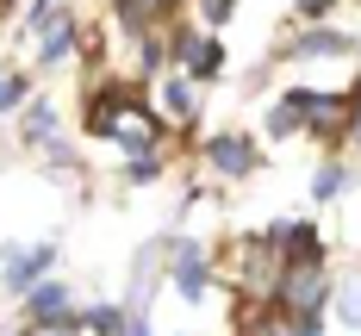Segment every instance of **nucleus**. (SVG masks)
Segmentation results:
<instances>
[{"mask_svg":"<svg viewBox=\"0 0 361 336\" xmlns=\"http://www.w3.org/2000/svg\"><path fill=\"white\" fill-rule=\"evenodd\" d=\"M200 6H206V19L218 25V19H231V6H237V0H200Z\"/></svg>","mask_w":361,"mask_h":336,"instance_id":"dca6fc26","label":"nucleus"},{"mask_svg":"<svg viewBox=\"0 0 361 336\" xmlns=\"http://www.w3.org/2000/svg\"><path fill=\"white\" fill-rule=\"evenodd\" d=\"M0 261H6V268H0V280H6L13 293H32L37 280L50 274V261H56V249H50V243H37V249H6Z\"/></svg>","mask_w":361,"mask_h":336,"instance_id":"f03ea898","label":"nucleus"},{"mask_svg":"<svg viewBox=\"0 0 361 336\" xmlns=\"http://www.w3.org/2000/svg\"><path fill=\"white\" fill-rule=\"evenodd\" d=\"M299 56H349V37L343 32H305L299 37Z\"/></svg>","mask_w":361,"mask_h":336,"instance_id":"6e6552de","label":"nucleus"},{"mask_svg":"<svg viewBox=\"0 0 361 336\" xmlns=\"http://www.w3.org/2000/svg\"><path fill=\"white\" fill-rule=\"evenodd\" d=\"M206 162H212L218 175H250L255 168V144L250 137H212V144H206Z\"/></svg>","mask_w":361,"mask_h":336,"instance_id":"423d86ee","label":"nucleus"},{"mask_svg":"<svg viewBox=\"0 0 361 336\" xmlns=\"http://www.w3.org/2000/svg\"><path fill=\"white\" fill-rule=\"evenodd\" d=\"M175 287L187 299H206V287H212V261H206L200 243H175Z\"/></svg>","mask_w":361,"mask_h":336,"instance_id":"20e7f679","label":"nucleus"},{"mask_svg":"<svg viewBox=\"0 0 361 336\" xmlns=\"http://www.w3.org/2000/svg\"><path fill=\"white\" fill-rule=\"evenodd\" d=\"M175 63L193 81H212L218 69H224V50H218V37H175Z\"/></svg>","mask_w":361,"mask_h":336,"instance_id":"7ed1b4c3","label":"nucleus"},{"mask_svg":"<svg viewBox=\"0 0 361 336\" xmlns=\"http://www.w3.org/2000/svg\"><path fill=\"white\" fill-rule=\"evenodd\" d=\"M32 318H37V324H56V330H69V324H75V299H69V287H56V280L32 287Z\"/></svg>","mask_w":361,"mask_h":336,"instance_id":"39448f33","label":"nucleus"},{"mask_svg":"<svg viewBox=\"0 0 361 336\" xmlns=\"http://www.w3.org/2000/svg\"><path fill=\"white\" fill-rule=\"evenodd\" d=\"M125 324H131V311H118V305H94V311L81 318L87 336H125Z\"/></svg>","mask_w":361,"mask_h":336,"instance_id":"0eeeda50","label":"nucleus"},{"mask_svg":"<svg viewBox=\"0 0 361 336\" xmlns=\"http://www.w3.org/2000/svg\"><path fill=\"white\" fill-rule=\"evenodd\" d=\"M343 187H349V168H343V162H324V168L312 175V199H336Z\"/></svg>","mask_w":361,"mask_h":336,"instance_id":"1a4fd4ad","label":"nucleus"},{"mask_svg":"<svg viewBox=\"0 0 361 336\" xmlns=\"http://www.w3.org/2000/svg\"><path fill=\"white\" fill-rule=\"evenodd\" d=\"M336 311H343V324L361 330V274H349V280L336 287Z\"/></svg>","mask_w":361,"mask_h":336,"instance_id":"9b49d317","label":"nucleus"},{"mask_svg":"<svg viewBox=\"0 0 361 336\" xmlns=\"http://www.w3.org/2000/svg\"><path fill=\"white\" fill-rule=\"evenodd\" d=\"M330 6H336V0H299V19H324Z\"/></svg>","mask_w":361,"mask_h":336,"instance_id":"2eb2a0df","label":"nucleus"},{"mask_svg":"<svg viewBox=\"0 0 361 336\" xmlns=\"http://www.w3.org/2000/svg\"><path fill=\"white\" fill-rule=\"evenodd\" d=\"M69 50H75V32H69V19H63V25H50V32H44V63L56 69Z\"/></svg>","mask_w":361,"mask_h":336,"instance_id":"f8f14e48","label":"nucleus"},{"mask_svg":"<svg viewBox=\"0 0 361 336\" xmlns=\"http://www.w3.org/2000/svg\"><path fill=\"white\" fill-rule=\"evenodd\" d=\"M25 137L50 144V137H56V112H50V106H25Z\"/></svg>","mask_w":361,"mask_h":336,"instance_id":"ddd939ff","label":"nucleus"},{"mask_svg":"<svg viewBox=\"0 0 361 336\" xmlns=\"http://www.w3.org/2000/svg\"><path fill=\"white\" fill-rule=\"evenodd\" d=\"M162 106H169V118L187 125V118H193V87H187V81H162Z\"/></svg>","mask_w":361,"mask_h":336,"instance_id":"9d476101","label":"nucleus"},{"mask_svg":"<svg viewBox=\"0 0 361 336\" xmlns=\"http://www.w3.org/2000/svg\"><path fill=\"white\" fill-rule=\"evenodd\" d=\"M19 100H25V81L19 75H0V112H13Z\"/></svg>","mask_w":361,"mask_h":336,"instance_id":"4468645a","label":"nucleus"},{"mask_svg":"<svg viewBox=\"0 0 361 336\" xmlns=\"http://www.w3.org/2000/svg\"><path fill=\"white\" fill-rule=\"evenodd\" d=\"M287 106L299 112V125H312V131H343L349 112H355V94H287Z\"/></svg>","mask_w":361,"mask_h":336,"instance_id":"f257e3e1","label":"nucleus"},{"mask_svg":"<svg viewBox=\"0 0 361 336\" xmlns=\"http://www.w3.org/2000/svg\"><path fill=\"white\" fill-rule=\"evenodd\" d=\"M349 137L361 144V94H355V112H349Z\"/></svg>","mask_w":361,"mask_h":336,"instance_id":"f3484780","label":"nucleus"}]
</instances>
